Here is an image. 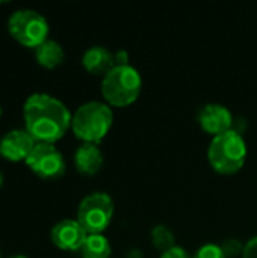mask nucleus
Wrapping results in <instances>:
<instances>
[{"instance_id":"nucleus-6","label":"nucleus","mask_w":257,"mask_h":258,"mask_svg":"<svg viewBox=\"0 0 257 258\" xmlns=\"http://www.w3.org/2000/svg\"><path fill=\"white\" fill-rule=\"evenodd\" d=\"M11 36L24 47L36 48L48 38V23L36 11L20 9L15 11L8 21Z\"/></svg>"},{"instance_id":"nucleus-25","label":"nucleus","mask_w":257,"mask_h":258,"mask_svg":"<svg viewBox=\"0 0 257 258\" xmlns=\"http://www.w3.org/2000/svg\"><path fill=\"white\" fill-rule=\"evenodd\" d=\"M0 255H2V254H0Z\"/></svg>"},{"instance_id":"nucleus-1","label":"nucleus","mask_w":257,"mask_h":258,"mask_svg":"<svg viewBox=\"0 0 257 258\" xmlns=\"http://www.w3.org/2000/svg\"><path fill=\"white\" fill-rule=\"evenodd\" d=\"M26 132L36 144H55L71 128L68 107L48 94H32L23 107Z\"/></svg>"},{"instance_id":"nucleus-15","label":"nucleus","mask_w":257,"mask_h":258,"mask_svg":"<svg viewBox=\"0 0 257 258\" xmlns=\"http://www.w3.org/2000/svg\"><path fill=\"white\" fill-rule=\"evenodd\" d=\"M150 237H151L153 246L158 251H161V252H165V251L171 249L173 246H176L174 233L171 231V228H168L164 224L155 225L153 230H151V233H150Z\"/></svg>"},{"instance_id":"nucleus-12","label":"nucleus","mask_w":257,"mask_h":258,"mask_svg":"<svg viewBox=\"0 0 257 258\" xmlns=\"http://www.w3.org/2000/svg\"><path fill=\"white\" fill-rule=\"evenodd\" d=\"M82 65L94 76H105L115 67L114 53L103 45H92L85 50L82 56Z\"/></svg>"},{"instance_id":"nucleus-14","label":"nucleus","mask_w":257,"mask_h":258,"mask_svg":"<svg viewBox=\"0 0 257 258\" xmlns=\"http://www.w3.org/2000/svg\"><path fill=\"white\" fill-rule=\"evenodd\" d=\"M79 252L82 258H109L112 246L103 234H88Z\"/></svg>"},{"instance_id":"nucleus-17","label":"nucleus","mask_w":257,"mask_h":258,"mask_svg":"<svg viewBox=\"0 0 257 258\" xmlns=\"http://www.w3.org/2000/svg\"><path fill=\"white\" fill-rule=\"evenodd\" d=\"M192 258H226V255H224L220 245H217V243H204L195 251Z\"/></svg>"},{"instance_id":"nucleus-10","label":"nucleus","mask_w":257,"mask_h":258,"mask_svg":"<svg viewBox=\"0 0 257 258\" xmlns=\"http://www.w3.org/2000/svg\"><path fill=\"white\" fill-rule=\"evenodd\" d=\"M86 236L77 219H62L52 230V242L64 251H79Z\"/></svg>"},{"instance_id":"nucleus-2","label":"nucleus","mask_w":257,"mask_h":258,"mask_svg":"<svg viewBox=\"0 0 257 258\" xmlns=\"http://www.w3.org/2000/svg\"><path fill=\"white\" fill-rule=\"evenodd\" d=\"M114 112L108 103L88 101L77 107L71 118V130L74 136L86 144H98L111 130Z\"/></svg>"},{"instance_id":"nucleus-5","label":"nucleus","mask_w":257,"mask_h":258,"mask_svg":"<svg viewBox=\"0 0 257 258\" xmlns=\"http://www.w3.org/2000/svg\"><path fill=\"white\" fill-rule=\"evenodd\" d=\"M114 218V201L106 192L86 195L77 209V222L86 234H103Z\"/></svg>"},{"instance_id":"nucleus-23","label":"nucleus","mask_w":257,"mask_h":258,"mask_svg":"<svg viewBox=\"0 0 257 258\" xmlns=\"http://www.w3.org/2000/svg\"><path fill=\"white\" fill-rule=\"evenodd\" d=\"M2 184H3V175L0 174V187H2Z\"/></svg>"},{"instance_id":"nucleus-7","label":"nucleus","mask_w":257,"mask_h":258,"mask_svg":"<svg viewBox=\"0 0 257 258\" xmlns=\"http://www.w3.org/2000/svg\"><path fill=\"white\" fill-rule=\"evenodd\" d=\"M26 163L42 180H56L65 174L64 156L53 144H36Z\"/></svg>"},{"instance_id":"nucleus-18","label":"nucleus","mask_w":257,"mask_h":258,"mask_svg":"<svg viewBox=\"0 0 257 258\" xmlns=\"http://www.w3.org/2000/svg\"><path fill=\"white\" fill-rule=\"evenodd\" d=\"M159 258H192V255H191L185 248L176 245V246H173L171 249L162 252Z\"/></svg>"},{"instance_id":"nucleus-21","label":"nucleus","mask_w":257,"mask_h":258,"mask_svg":"<svg viewBox=\"0 0 257 258\" xmlns=\"http://www.w3.org/2000/svg\"><path fill=\"white\" fill-rule=\"evenodd\" d=\"M129 258H142V254H141V251L133 249V251L129 252Z\"/></svg>"},{"instance_id":"nucleus-13","label":"nucleus","mask_w":257,"mask_h":258,"mask_svg":"<svg viewBox=\"0 0 257 258\" xmlns=\"http://www.w3.org/2000/svg\"><path fill=\"white\" fill-rule=\"evenodd\" d=\"M35 57L41 67L52 70V68L59 67L64 62L65 53L59 42L53 39H47L35 48Z\"/></svg>"},{"instance_id":"nucleus-24","label":"nucleus","mask_w":257,"mask_h":258,"mask_svg":"<svg viewBox=\"0 0 257 258\" xmlns=\"http://www.w3.org/2000/svg\"><path fill=\"white\" fill-rule=\"evenodd\" d=\"M0 116H2V107H0Z\"/></svg>"},{"instance_id":"nucleus-19","label":"nucleus","mask_w":257,"mask_h":258,"mask_svg":"<svg viewBox=\"0 0 257 258\" xmlns=\"http://www.w3.org/2000/svg\"><path fill=\"white\" fill-rule=\"evenodd\" d=\"M241 257L257 258V236L247 240V243L244 245V251H242V255Z\"/></svg>"},{"instance_id":"nucleus-3","label":"nucleus","mask_w":257,"mask_h":258,"mask_svg":"<svg viewBox=\"0 0 257 258\" xmlns=\"http://www.w3.org/2000/svg\"><path fill=\"white\" fill-rule=\"evenodd\" d=\"M142 89V77L132 65H115L101 80V95L109 106L124 107L135 103Z\"/></svg>"},{"instance_id":"nucleus-16","label":"nucleus","mask_w":257,"mask_h":258,"mask_svg":"<svg viewBox=\"0 0 257 258\" xmlns=\"http://www.w3.org/2000/svg\"><path fill=\"white\" fill-rule=\"evenodd\" d=\"M220 246H221L226 258L239 257V255H242V251H244V243L239 239H236V237L226 239Z\"/></svg>"},{"instance_id":"nucleus-9","label":"nucleus","mask_w":257,"mask_h":258,"mask_svg":"<svg viewBox=\"0 0 257 258\" xmlns=\"http://www.w3.org/2000/svg\"><path fill=\"white\" fill-rule=\"evenodd\" d=\"M36 142L26 130H11L0 139V156L9 162H26Z\"/></svg>"},{"instance_id":"nucleus-4","label":"nucleus","mask_w":257,"mask_h":258,"mask_svg":"<svg viewBox=\"0 0 257 258\" xmlns=\"http://www.w3.org/2000/svg\"><path fill=\"white\" fill-rule=\"evenodd\" d=\"M247 159V144L236 130H229L212 138L208 148V160L215 172L232 175L238 172Z\"/></svg>"},{"instance_id":"nucleus-22","label":"nucleus","mask_w":257,"mask_h":258,"mask_svg":"<svg viewBox=\"0 0 257 258\" xmlns=\"http://www.w3.org/2000/svg\"><path fill=\"white\" fill-rule=\"evenodd\" d=\"M9 258H27L26 255H21V254H17V255H12V257Z\"/></svg>"},{"instance_id":"nucleus-8","label":"nucleus","mask_w":257,"mask_h":258,"mask_svg":"<svg viewBox=\"0 0 257 258\" xmlns=\"http://www.w3.org/2000/svg\"><path fill=\"white\" fill-rule=\"evenodd\" d=\"M197 121L203 132H206L211 136H218L223 135L229 130H232L233 125V115L226 107L224 104L220 103H208L204 104L198 113H197Z\"/></svg>"},{"instance_id":"nucleus-11","label":"nucleus","mask_w":257,"mask_h":258,"mask_svg":"<svg viewBox=\"0 0 257 258\" xmlns=\"http://www.w3.org/2000/svg\"><path fill=\"white\" fill-rule=\"evenodd\" d=\"M105 157L97 144H86L77 147L74 153V166L83 175H95L103 166Z\"/></svg>"},{"instance_id":"nucleus-20","label":"nucleus","mask_w":257,"mask_h":258,"mask_svg":"<svg viewBox=\"0 0 257 258\" xmlns=\"http://www.w3.org/2000/svg\"><path fill=\"white\" fill-rule=\"evenodd\" d=\"M114 63L115 65H130L129 63V51L127 50H118L114 53Z\"/></svg>"}]
</instances>
